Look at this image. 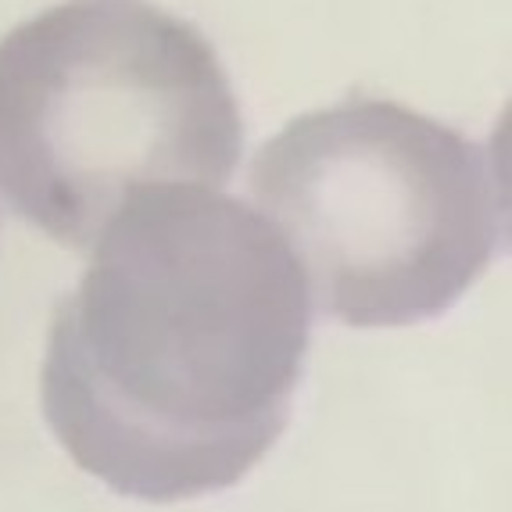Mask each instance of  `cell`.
Here are the masks:
<instances>
[{
    "label": "cell",
    "mask_w": 512,
    "mask_h": 512,
    "mask_svg": "<svg viewBox=\"0 0 512 512\" xmlns=\"http://www.w3.org/2000/svg\"><path fill=\"white\" fill-rule=\"evenodd\" d=\"M54 308L43 419L79 470L137 502L244 480L291 419L312 333L273 222L201 183L140 187Z\"/></svg>",
    "instance_id": "1"
},
{
    "label": "cell",
    "mask_w": 512,
    "mask_h": 512,
    "mask_svg": "<svg viewBox=\"0 0 512 512\" xmlns=\"http://www.w3.org/2000/svg\"><path fill=\"white\" fill-rule=\"evenodd\" d=\"M244 151L205 33L147 0H65L0 40V197L86 251L133 190L226 187Z\"/></svg>",
    "instance_id": "2"
},
{
    "label": "cell",
    "mask_w": 512,
    "mask_h": 512,
    "mask_svg": "<svg viewBox=\"0 0 512 512\" xmlns=\"http://www.w3.org/2000/svg\"><path fill=\"white\" fill-rule=\"evenodd\" d=\"M251 197L298 258L312 312L362 330L448 312L505 237L495 154L376 97L287 122L258 147Z\"/></svg>",
    "instance_id": "3"
}]
</instances>
